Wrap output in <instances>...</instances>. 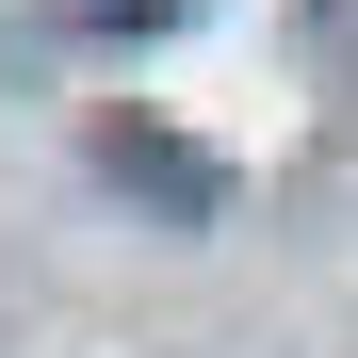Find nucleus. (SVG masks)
Instances as JSON below:
<instances>
[{
  "mask_svg": "<svg viewBox=\"0 0 358 358\" xmlns=\"http://www.w3.org/2000/svg\"><path fill=\"white\" fill-rule=\"evenodd\" d=\"M98 163H114V179H147L163 212H212V196H228V179H212L196 147H163V131H131V114H114V131H98Z\"/></svg>",
  "mask_w": 358,
  "mask_h": 358,
  "instance_id": "1",
  "label": "nucleus"
}]
</instances>
